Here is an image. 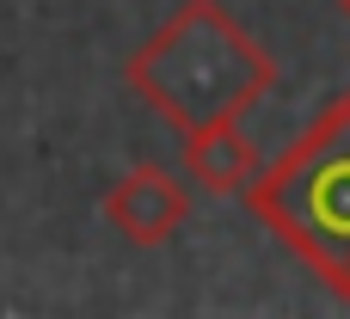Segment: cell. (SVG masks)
<instances>
[{
	"label": "cell",
	"instance_id": "1",
	"mask_svg": "<svg viewBox=\"0 0 350 319\" xmlns=\"http://www.w3.org/2000/svg\"><path fill=\"white\" fill-rule=\"evenodd\" d=\"M123 80L135 86V98H148L178 135L240 117L252 111L271 80L277 61L258 49V37L221 6V0H185L123 68Z\"/></svg>",
	"mask_w": 350,
	"mask_h": 319
},
{
	"label": "cell",
	"instance_id": "2",
	"mask_svg": "<svg viewBox=\"0 0 350 319\" xmlns=\"http://www.w3.org/2000/svg\"><path fill=\"white\" fill-rule=\"evenodd\" d=\"M246 209L350 301V98H332L283 160L252 172Z\"/></svg>",
	"mask_w": 350,
	"mask_h": 319
},
{
	"label": "cell",
	"instance_id": "3",
	"mask_svg": "<svg viewBox=\"0 0 350 319\" xmlns=\"http://www.w3.org/2000/svg\"><path fill=\"white\" fill-rule=\"evenodd\" d=\"M105 221L129 240V246H166L185 221H191V191L166 172V166H135L105 191Z\"/></svg>",
	"mask_w": 350,
	"mask_h": 319
},
{
	"label": "cell",
	"instance_id": "4",
	"mask_svg": "<svg viewBox=\"0 0 350 319\" xmlns=\"http://www.w3.org/2000/svg\"><path fill=\"white\" fill-rule=\"evenodd\" d=\"M258 141L240 129V117H221V123H203L185 135V172L209 191V197H240L258 172Z\"/></svg>",
	"mask_w": 350,
	"mask_h": 319
},
{
	"label": "cell",
	"instance_id": "5",
	"mask_svg": "<svg viewBox=\"0 0 350 319\" xmlns=\"http://www.w3.org/2000/svg\"><path fill=\"white\" fill-rule=\"evenodd\" d=\"M338 6H345V18H350V0H338Z\"/></svg>",
	"mask_w": 350,
	"mask_h": 319
}]
</instances>
